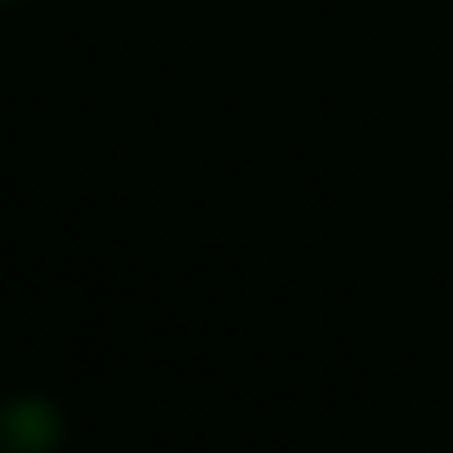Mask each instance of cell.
I'll return each instance as SVG.
<instances>
[{
    "mask_svg": "<svg viewBox=\"0 0 453 453\" xmlns=\"http://www.w3.org/2000/svg\"><path fill=\"white\" fill-rule=\"evenodd\" d=\"M63 440V418L50 400L23 395L0 409V449L5 453H54Z\"/></svg>",
    "mask_w": 453,
    "mask_h": 453,
    "instance_id": "obj_1",
    "label": "cell"
},
{
    "mask_svg": "<svg viewBox=\"0 0 453 453\" xmlns=\"http://www.w3.org/2000/svg\"><path fill=\"white\" fill-rule=\"evenodd\" d=\"M0 409H5V404H0Z\"/></svg>",
    "mask_w": 453,
    "mask_h": 453,
    "instance_id": "obj_2",
    "label": "cell"
}]
</instances>
